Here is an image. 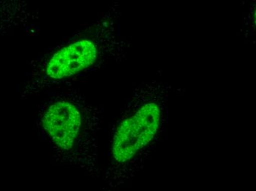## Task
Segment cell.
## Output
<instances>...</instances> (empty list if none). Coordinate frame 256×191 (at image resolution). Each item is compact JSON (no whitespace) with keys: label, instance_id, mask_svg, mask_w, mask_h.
<instances>
[{"label":"cell","instance_id":"cell-1","mask_svg":"<svg viewBox=\"0 0 256 191\" xmlns=\"http://www.w3.org/2000/svg\"><path fill=\"white\" fill-rule=\"evenodd\" d=\"M160 112L156 104L142 107L120 124L114 138L112 153L117 162L126 163L148 145L158 130Z\"/></svg>","mask_w":256,"mask_h":191},{"label":"cell","instance_id":"cell-2","mask_svg":"<svg viewBox=\"0 0 256 191\" xmlns=\"http://www.w3.org/2000/svg\"><path fill=\"white\" fill-rule=\"evenodd\" d=\"M42 122L52 141L59 148L68 150L76 144L82 119L74 105L68 102H59L48 108Z\"/></svg>","mask_w":256,"mask_h":191},{"label":"cell","instance_id":"cell-3","mask_svg":"<svg viewBox=\"0 0 256 191\" xmlns=\"http://www.w3.org/2000/svg\"><path fill=\"white\" fill-rule=\"evenodd\" d=\"M98 50L92 41L82 40L66 46L54 54L46 73L52 79H62L77 74L96 60Z\"/></svg>","mask_w":256,"mask_h":191}]
</instances>
